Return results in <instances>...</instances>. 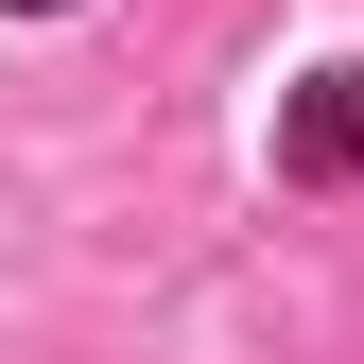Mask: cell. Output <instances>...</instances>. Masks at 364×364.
<instances>
[{"label": "cell", "instance_id": "cell-1", "mask_svg": "<svg viewBox=\"0 0 364 364\" xmlns=\"http://www.w3.org/2000/svg\"><path fill=\"white\" fill-rule=\"evenodd\" d=\"M278 173L295 191H364V70H312L278 105Z\"/></svg>", "mask_w": 364, "mask_h": 364}, {"label": "cell", "instance_id": "cell-2", "mask_svg": "<svg viewBox=\"0 0 364 364\" xmlns=\"http://www.w3.org/2000/svg\"><path fill=\"white\" fill-rule=\"evenodd\" d=\"M18 18H53V0H18Z\"/></svg>", "mask_w": 364, "mask_h": 364}]
</instances>
